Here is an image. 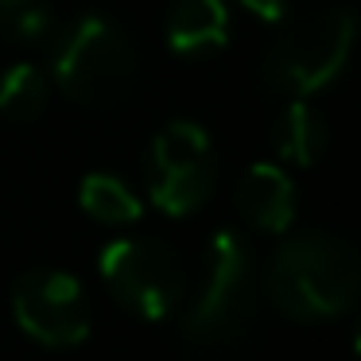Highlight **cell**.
Segmentation results:
<instances>
[{"instance_id": "obj_7", "label": "cell", "mask_w": 361, "mask_h": 361, "mask_svg": "<svg viewBox=\"0 0 361 361\" xmlns=\"http://www.w3.org/2000/svg\"><path fill=\"white\" fill-rule=\"evenodd\" d=\"M12 314L27 338L51 350H71L90 338V299L71 272L35 268L12 288Z\"/></svg>"}, {"instance_id": "obj_6", "label": "cell", "mask_w": 361, "mask_h": 361, "mask_svg": "<svg viewBox=\"0 0 361 361\" xmlns=\"http://www.w3.org/2000/svg\"><path fill=\"white\" fill-rule=\"evenodd\" d=\"M148 198L167 218H187L206 206L214 183H218V159L214 140L195 121H171L156 133L144 164Z\"/></svg>"}, {"instance_id": "obj_1", "label": "cell", "mask_w": 361, "mask_h": 361, "mask_svg": "<svg viewBox=\"0 0 361 361\" xmlns=\"http://www.w3.org/2000/svg\"><path fill=\"white\" fill-rule=\"evenodd\" d=\"M357 257L334 233H299L276 249L268 264V295L288 319H338L357 299Z\"/></svg>"}, {"instance_id": "obj_5", "label": "cell", "mask_w": 361, "mask_h": 361, "mask_svg": "<svg viewBox=\"0 0 361 361\" xmlns=\"http://www.w3.org/2000/svg\"><path fill=\"white\" fill-rule=\"evenodd\" d=\"M97 272L125 311L148 322H164L171 311H179L183 291H187L179 257L159 237H117V241H109L97 257Z\"/></svg>"}, {"instance_id": "obj_8", "label": "cell", "mask_w": 361, "mask_h": 361, "mask_svg": "<svg viewBox=\"0 0 361 361\" xmlns=\"http://www.w3.org/2000/svg\"><path fill=\"white\" fill-rule=\"evenodd\" d=\"M233 202L260 233H288L295 221V183L276 164H249L237 179Z\"/></svg>"}, {"instance_id": "obj_9", "label": "cell", "mask_w": 361, "mask_h": 361, "mask_svg": "<svg viewBox=\"0 0 361 361\" xmlns=\"http://www.w3.org/2000/svg\"><path fill=\"white\" fill-rule=\"evenodd\" d=\"M229 39V12L221 0H175L167 12V47L179 59H210Z\"/></svg>"}, {"instance_id": "obj_13", "label": "cell", "mask_w": 361, "mask_h": 361, "mask_svg": "<svg viewBox=\"0 0 361 361\" xmlns=\"http://www.w3.org/2000/svg\"><path fill=\"white\" fill-rule=\"evenodd\" d=\"M0 27L12 39H47L55 32V0H0Z\"/></svg>"}, {"instance_id": "obj_11", "label": "cell", "mask_w": 361, "mask_h": 361, "mask_svg": "<svg viewBox=\"0 0 361 361\" xmlns=\"http://www.w3.org/2000/svg\"><path fill=\"white\" fill-rule=\"evenodd\" d=\"M78 202H82V210L94 221H102V226H133V221L140 218V198L128 190L125 179H117V175H109V171H90L86 179H82Z\"/></svg>"}, {"instance_id": "obj_3", "label": "cell", "mask_w": 361, "mask_h": 361, "mask_svg": "<svg viewBox=\"0 0 361 361\" xmlns=\"http://www.w3.org/2000/svg\"><path fill=\"white\" fill-rule=\"evenodd\" d=\"M257 319V264L237 229H218L206 245V280L187 311V338L195 345L241 342Z\"/></svg>"}, {"instance_id": "obj_14", "label": "cell", "mask_w": 361, "mask_h": 361, "mask_svg": "<svg viewBox=\"0 0 361 361\" xmlns=\"http://www.w3.org/2000/svg\"><path fill=\"white\" fill-rule=\"evenodd\" d=\"M237 4L260 24H280L288 16V0H237Z\"/></svg>"}, {"instance_id": "obj_4", "label": "cell", "mask_w": 361, "mask_h": 361, "mask_svg": "<svg viewBox=\"0 0 361 361\" xmlns=\"http://www.w3.org/2000/svg\"><path fill=\"white\" fill-rule=\"evenodd\" d=\"M353 51V12L314 8L288 24L264 51V82L276 94L299 97L330 86Z\"/></svg>"}, {"instance_id": "obj_10", "label": "cell", "mask_w": 361, "mask_h": 361, "mask_svg": "<svg viewBox=\"0 0 361 361\" xmlns=\"http://www.w3.org/2000/svg\"><path fill=\"white\" fill-rule=\"evenodd\" d=\"M326 140H330L326 117H322L314 105H307L303 97L291 102L288 109L280 113V121L272 125V148L280 152L288 164H299V167H311L314 159L322 156Z\"/></svg>"}, {"instance_id": "obj_2", "label": "cell", "mask_w": 361, "mask_h": 361, "mask_svg": "<svg viewBox=\"0 0 361 361\" xmlns=\"http://www.w3.org/2000/svg\"><path fill=\"white\" fill-rule=\"evenodd\" d=\"M51 74L71 102L90 109H113L133 97L140 82V55L113 20L82 16L59 35Z\"/></svg>"}, {"instance_id": "obj_12", "label": "cell", "mask_w": 361, "mask_h": 361, "mask_svg": "<svg viewBox=\"0 0 361 361\" xmlns=\"http://www.w3.org/2000/svg\"><path fill=\"white\" fill-rule=\"evenodd\" d=\"M47 109V74L32 63H16L0 74V117L16 121H35Z\"/></svg>"}]
</instances>
